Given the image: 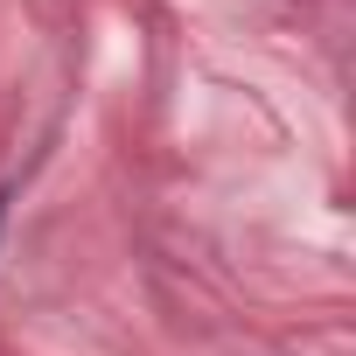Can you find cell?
I'll return each instance as SVG.
<instances>
[{"label":"cell","mask_w":356,"mask_h":356,"mask_svg":"<svg viewBox=\"0 0 356 356\" xmlns=\"http://www.w3.org/2000/svg\"><path fill=\"white\" fill-rule=\"evenodd\" d=\"M0 210H8V196H0Z\"/></svg>","instance_id":"obj_1"}]
</instances>
